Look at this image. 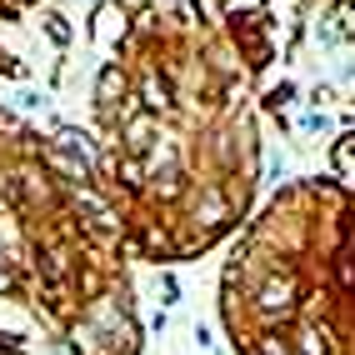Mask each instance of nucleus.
I'll return each instance as SVG.
<instances>
[{"label": "nucleus", "mask_w": 355, "mask_h": 355, "mask_svg": "<svg viewBox=\"0 0 355 355\" xmlns=\"http://www.w3.org/2000/svg\"><path fill=\"white\" fill-rule=\"evenodd\" d=\"M260 355H286V345H280V340H266V345H260Z\"/></svg>", "instance_id": "5"}, {"label": "nucleus", "mask_w": 355, "mask_h": 355, "mask_svg": "<svg viewBox=\"0 0 355 355\" xmlns=\"http://www.w3.org/2000/svg\"><path fill=\"white\" fill-rule=\"evenodd\" d=\"M121 90H125V80H121V70H105V76H101V105H115V96H121Z\"/></svg>", "instance_id": "3"}, {"label": "nucleus", "mask_w": 355, "mask_h": 355, "mask_svg": "<svg viewBox=\"0 0 355 355\" xmlns=\"http://www.w3.org/2000/svg\"><path fill=\"white\" fill-rule=\"evenodd\" d=\"M291 295H295V291H291V280H280V286H266V295H260V311H270V315L280 311V315H286L291 305H295Z\"/></svg>", "instance_id": "1"}, {"label": "nucleus", "mask_w": 355, "mask_h": 355, "mask_svg": "<svg viewBox=\"0 0 355 355\" xmlns=\"http://www.w3.org/2000/svg\"><path fill=\"white\" fill-rule=\"evenodd\" d=\"M60 150H65V155H76V160H80V171L90 165V155H96V150H90V140H85L80 130H60Z\"/></svg>", "instance_id": "2"}, {"label": "nucleus", "mask_w": 355, "mask_h": 355, "mask_svg": "<svg viewBox=\"0 0 355 355\" xmlns=\"http://www.w3.org/2000/svg\"><path fill=\"white\" fill-rule=\"evenodd\" d=\"M115 31H125V20L115 15V10H101V26H96V40H101V45H110V40H115Z\"/></svg>", "instance_id": "4"}]
</instances>
